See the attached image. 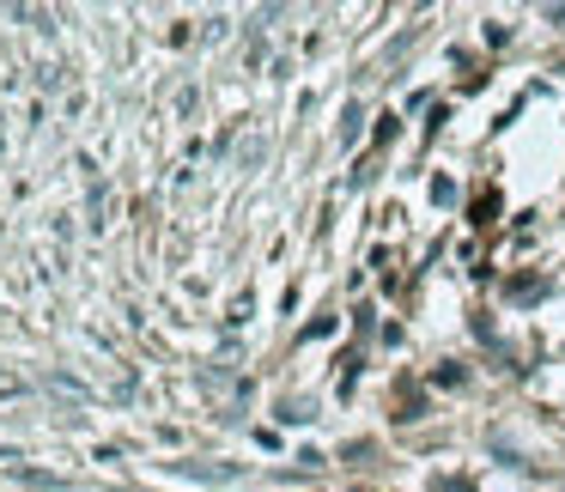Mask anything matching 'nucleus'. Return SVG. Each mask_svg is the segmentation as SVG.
I'll return each instance as SVG.
<instances>
[{"label":"nucleus","mask_w":565,"mask_h":492,"mask_svg":"<svg viewBox=\"0 0 565 492\" xmlns=\"http://www.w3.org/2000/svg\"><path fill=\"white\" fill-rule=\"evenodd\" d=\"M110 219V189H92V225H104Z\"/></svg>","instance_id":"1"}]
</instances>
